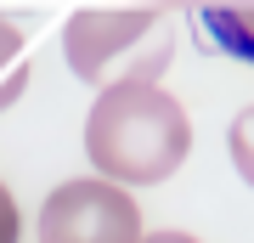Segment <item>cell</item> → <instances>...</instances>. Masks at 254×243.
Returning <instances> with one entry per match:
<instances>
[{
    "mask_svg": "<svg viewBox=\"0 0 254 243\" xmlns=\"http://www.w3.org/2000/svg\"><path fill=\"white\" fill-rule=\"evenodd\" d=\"M23 80H28V68H23V34L0 17V113L23 96Z\"/></svg>",
    "mask_w": 254,
    "mask_h": 243,
    "instance_id": "obj_4",
    "label": "cell"
},
{
    "mask_svg": "<svg viewBox=\"0 0 254 243\" xmlns=\"http://www.w3.org/2000/svg\"><path fill=\"white\" fill-rule=\"evenodd\" d=\"M0 243H17V204H11L6 181H0Z\"/></svg>",
    "mask_w": 254,
    "mask_h": 243,
    "instance_id": "obj_6",
    "label": "cell"
},
{
    "mask_svg": "<svg viewBox=\"0 0 254 243\" xmlns=\"http://www.w3.org/2000/svg\"><path fill=\"white\" fill-rule=\"evenodd\" d=\"M63 57L85 85H153L175 57L164 6H79L63 23Z\"/></svg>",
    "mask_w": 254,
    "mask_h": 243,
    "instance_id": "obj_2",
    "label": "cell"
},
{
    "mask_svg": "<svg viewBox=\"0 0 254 243\" xmlns=\"http://www.w3.org/2000/svg\"><path fill=\"white\" fill-rule=\"evenodd\" d=\"M141 243H198L192 232H141Z\"/></svg>",
    "mask_w": 254,
    "mask_h": 243,
    "instance_id": "obj_7",
    "label": "cell"
},
{
    "mask_svg": "<svg viewBox=\"0 0 254 243\" xmlns=\"http://www.w3.org/2000/svg\"><path fill=\"white\" fill-rule=\"evenodd\" d=\"M187 147H192L187 108L164 85H113L96 96L85 119V159L96 181H113L125 192L170 181L187 164Z\"/></svg>",
    "mask_w": 254,
    "mask_h": 243,
    "instance_id": "obj_1",
    "label": "cell"
},
{
    "mask_svg": "<svg viewBox=\"0 0 254 243\" xmlns=\"http://www.w3.org/2000/svg\"><path fill=\"white\" fill-rule=\"evenodd\" d=\"M232 159H237V175H249L254 164H249V108L232 119Z\"/></svg>",
    "mask_w": 254,
    "mask_h": 243,
    "instance_id": "obj_5",
    "label": "cell"
},
{
    "mask_svg": "<svg viewBox=\"0 0 254 243\" xmlns=\"http://www.w3.org/2000/svg\"><path fill=\"white\" fill-rule=\"evenodd\" d=\"M40 243H141V209L113 181H63L40 204Z\"/></svg>",
    "mask_w": 254,
    "mask_h": 243,
    "instance_id": "obj_3",
    "label": "cell"
}]
</instances>
